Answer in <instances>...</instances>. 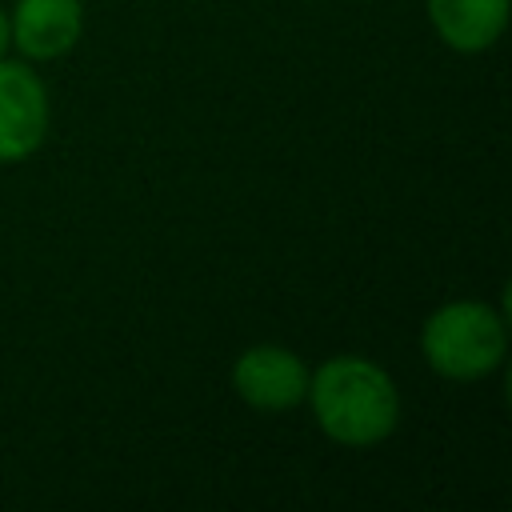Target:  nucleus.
I'll return each mask as SVG.
<instances>
[{
    "label": "nucleus",
    "instance_id": "5",
    "mask_svg": "<svg viewBox=\"0 0 512 512\" xmlns=\"http://www.w3.org/2000/svg\"><path fill=\"white\" fill-rule=\"evenodd\" d=\"M8 28L28 60H56L80 40L84 8L80 0H16Z\"/></svg>",
    "mask_w": 512,
    "mask_h": 512
},
{
    "label": "nucleus",
    "instance_id": "3",
    "mask_svg": "<svg viewBox=\"0 0 512 512\" xmlns=\"http://www.w3.org/2000/svg\"><path fill=\"white\" fill-rule=\"evenodd\" d=\"M48 136L44 80L16 60L0 56V164L28 160Z\"/></svg>",
    "mask_w": 512,
    "mask_h": 512
},
{
    "label": "nucleus",
    "instance_id": "1",
    "mask_svg": "<svg viewBox=\"0 0 512 512\" xmlns=\"http://www.w3.org/2000/svg\"><path fill=\"white\" fill-rule=\"evenodd\" d=\"M316 424L328 440L368 448L392 436L400 420V396L392 376L364 356H332L308 376Z\"/></svg>",
    "mask_w": 512,
    "mask_h": 512
},
{
    "label": "nucleus",
    "instance_id": "7",
    "mask_svg": "<svg viewBox=\"0 0 512 512\" xmlns=\"http://www.w3.org/2000/svg\"><path fill=\"white\" fill-rule=\"evenodd\" d=\"M8 44H12V28H8V16H4V8H0V56H4Z\"/></svg>",
    "mask_w": 512,
    "mask_h": 512
},
{
    "label": "nucleus",
    "instance_id": "6",
    "mask_svg": "<svg viewBox=\"0 0 512 512\" xmlns=\"http://www.w3.org/2000/svg\"><path fill=\"white\" fill-rule=\"evenodd\" d=\"M436 36L456 52H484L508 24V0H428Z\"/></svg>",
    "mask_w": 512,
    "mask_h": 512
},
{
    "label": "nucleus",
    "instance_id": "4",
    "mask_svg": "<svg viewBox=\"0 0 512 512\" xmlns=\"http://www.w3.org/2000/svg\"><path fill=\"white\" fill-rule=\"evenodd\" d=\"M232 388L240 392L244 404L280 412L308 396V368L296 352H288L280 344H256V348L240 352V360L232 368Z\"/></svg>",
    "mask_w": 512,
    "mask_h": 512
},
{
    "label": "nucleus",
    "instance_id": "2",
    "mask_svg": "<svg viewBox=\"0 0 512 512\" xmlns=\"http://www.w3.org/2000/svg\"><path fill=\"white\" fill-rule=\"evenodd\" d=\"M420 348L436 376L480 380L504 360L508 336H504V320L496 308L480 300H452L424 320Z\"/></svg>",
    "mask_w": 512,
    "mask_h": 512
}]
</instances>
